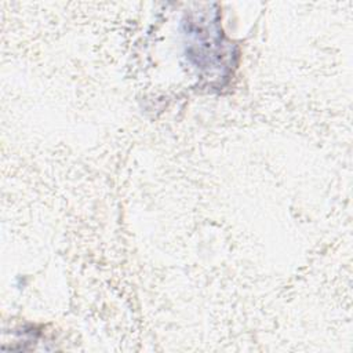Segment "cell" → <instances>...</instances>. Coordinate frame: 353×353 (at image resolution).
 <instances>
[{"label": "cell", "instance_id": "obj_1", "mask_svg": "<svg viewBox=\"0 0 353 353\" xmlns=\"http://www.w3.org/2000/svg\"><path fill=\"white\" fill-rule=\"evenodd\" d=\"M216 11L193 12L185 21L188 48L186 54L196 68L207 72L210 77H228L230 73L232 58L230 47L222 41Z\"/></svg>", "mask_w": 353, "mask_h": 353}]
</instances>
